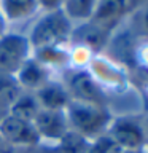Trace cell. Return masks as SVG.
<instances>
[{
    "label": "cell",
    "mask_w": 148,
    "mask_h": 153,
    "mask_svg": "<svg viewBox=\"0 0 148 153\" xmlns=\"http://www.w3.org/2000/svg\"><path fill=\"white\" fill-rule=\"evenodd\" d=\"M65 117L72 131L81 134L88 139L89 136H100V132L110 121L107 110H104L99 104L70 100L65 108Z\"/></svg>",
    "instance_id": "6da1fadb"
},
{
    "label": "cell",
    "mask_w": 148,
    "mask_h": 153,
    "mask_svg": "<svg viewBox=\"0 0 148 153\" xmlns=\"http://www.w3.org/2000/svg\"><path fill=\"white\" fill-rule=\"evenodd\" d=\"M0 136L3 142L14 148H27L40 145L41 139L33 128L32 121L7 115L0 123Z\"/></svg>",
    "instance_id": "7a4b0ae2"
},
{
    "label": "cell",
    "mask_w": 148,
    "mask_h": 153,
    "mask_svg": "<svg viewBox=\"0 0 148 153\" xmlns=\"http://www.w3.org/2000/svg\"><path fill=\"white\" fill-rule=\"evenodd\" d=\"M69 32V21L61 11H53L37 22L33 27L30 42L37 48H51L57 42L64 40Z\"/></svg>",
    "instance_id": "3957f363"
},
{
    "label": "cell",
    "mask_w": 148,
    "mask_h": 153,
    "mask_svg": "<svg viewBox=\"0 0 148 153\" xmlns=\"http://www.w3.org/2000/svg\"><path fill=\"white\" fill-rule=\"evenodd\" d=\"M29 42L18 33H7L0 37V72L11 75L18 72L27 59Z\"/></svg>",
    "instance_id": "277c9868"
},
{
    "label": "cell",
    "mask_w": 148,
    "mask_h": 153,
    "mask_svg": "<svg viewBox=\"0 0 148 153\" xmlns=\"http://www.w3.org/2000/svg\"><path fill=\"white\" fill-rule=\"evenodd\" d=\"M32 123L40 139L59 140L69 131V121H67L65 112H62V110L40 108V112L37 113Z\"/></svg>",
    "instance_id": "5b68a950"
},
{
    "label": "cell",
    "mask_w": 148,
    "mask_h": 153,
    "mask_svg": "<svg viewBox=\"0 0 148 153\" xmlns=\"http://www.w3.org/2000/svg\"><path fill=\"white\" fill-rule=\"evenodd\" d=\"M108 136L123 150H138L145 143V132L142 126L132 120H118L110 129Z\"/></svg>",
    "instance_id": "8992f818"
},
{
    "label": "cell",
    "mask_w": 148,
    "mask_h": 153,
    "mask_svg": "<svg viewBox=\"0 0 148 153\" xmlns=\"http://www.w3.org/2000/svg\"><path fill=\"white\" fill-rule=\"evenodd\" d=\"M38 100L41 108L46 110H62L65 112L67 105L70 104V94L64 86L56 83H46L41 85L33 94Z\"/></svg>",
    "instance_id": "52a82bcc"
},
{
    "label": "cell",
    "mask_w": 148,
    "mask_h": 153,
    "mask_svg": "<svg viewBox=\"0 0 148 153\" xmlns=\"http://www.w3.org/2000/svg\"><path fill=\"white\" fill-rule=\"evenodd\" d=\"M69 94L72 93L75 96L76 100L80 102H91V104H99L100 105V91L97 89V86L92 81V78L84 74V72H80V74H75L69 81Z\"/></svg>",
    "instance_id": "ba28073f"
},
{
    "label": "cell",
    "mask_w": 148,
    "mask_h": 153,
    "mask_svg": "<svg viewBox=\"0 0 148 153\" xmlns=\"http://www.w3.org/2000/svg\"><path fill=\"white\" fill-rule=\"evenodd\" d=\"M40 108V104L33 94L21 93L19 97L14 100V104L8 108V115H13V117H18L21 120H27V121H33V118L37 117Z\"/></svg>",
    "instance_id": "9c48e42d"
},
{
    "label": "cell",
    "mask_w": 148,
    "mask_h": 153,
    "mask_svg": "<svg viewBox=\"0 0 148 153\" xmlns=\"http://www.w3.org/2000/svg\"><path fill=\"white\" fill-rule=\"evenodd\" d=\"M43 69L35 61H26L18 70V83L21 88L24 86L27 89H38L43 85Z\"/></svg>",
    "instance_id": "30bf717a"
},
{
    "label": "cell",
    "mask_w": 148,
    "mask_h": 153,
    "mask_svg": "<svg viewBox=\"0 0 148 153\" xmlns=\"http://www.w3.org/2000/svg\"><path fill=\"white\" fill-rule=\"evenodd\" d=\"M21 86L13 75L0 72V107L8 112V108L14 104V100L21 94Z\"/></svg>",
    "instance_id": "8fae6325"
},
{
    "label": "cell",
    "mask_w": 148,
    "mask_h": 153,
    "mask_svg": "<svg viewBox=\"0 0 148 153\" xmlns=\"http://www.w3.org/2000/svg\"><path fill=\"white\" fill-rule=\"evenodd\" d=\"M89 148L88 139L81 134L69 129L59 140L56 148H53L54 153H84Z\"/></svg>",
    "instance_id": "7c38bea8"
},
{
    "label": "cell",
    "mask_w": 148,
    "mask_h": 153,
    "mask_svg": "<svg viewBox=\"0 0 148 153\" xmlns=\"http://www.w3.org/2000/svg\"><path fill=\"white\" fill-rule=\"evenodd\" d=\"M2 11L10 19H19L35 11L37 0H0Z\"/></svg>",
    "instance_id": "4fadbf2b"
},
{
    "label": "cell",
    "mask_w": 148,
    "mask_h": 153,
    "mask_svg": "<svg viewBox=\"0 0 148 153\" xmlns=\"http://www.w3.org/2000/svg\"><path fill=\"white\" fill-rule=\"evenodd\" d=\"M124 5H126V0H99L95 18L100 21L116 18L124 11Z\"/></svg>",
    "instance_id": "5bb4252c"
},
{
    "label": "cell",
    "mask_w": 148,
    "mask_h": 153,
    "mask_svg": "<svg viewBox=\"0 0 148 153\" xmlns=\"http://www.w3.org/2000/svg\"><path fill=\"white\" fill-rule=\"evenodd\" d=\"M95 0H67V10L75 18H88L94 10Z\"/></svg>",
    "instance_id": "9a60e30c"
},
{
    "label": "cell",
    "mask_w": 148,
    "mask_h": 153,
    "mask_svg": "<svg viewBox=\"0 0 148 153\" xmlns=\"http://www.w3.org/2000/svg\"><path fill=\"white\" fill-rule=\"evenodd\" d=\"M91 148L95 153H123V148L108 136H99L91 143Z\"/></svg>",
    "instance_id": "2e32d148"
},
{
    "label": "cell",
    "mask_w": 148,
    "mask_h": 153,
    "mask_svg": "<svg viewBox=\"0 0 148 153\" xmlns=\"http://www.w3.org/2000/svg\"><path fill=\"white\" fill-rule=\"evenodd\" d=\"M83 38L86 42L89 43L91 46H100V43H102V33H100L97 29H86V30L83 32Z\"/></svg>",
    "instance_id": "e0dca14e"
},
{
    "label": "cell",
    "mask_w": 148,
    "mask_h": 153,
    "mask_svg": "<svg viewBox=\"0 0 148 153\" xmlns=\"http://www.w3.org/2000/svg\"><path fill=\"white\" fill-rule=\"evenodd\" d=\"M14 153H54V150H48V148H43L40 145H35L27 148H16Z\"/></svg>",
    "instance_id": "ac0fdd59"
},
{
    "label": "cell",
    "mask_w": 148,
    "mask_h": 153,
    "mask_svg": "<svg viewBox=\"0 0 148 153\" xmlns=\"http://www.w3.org/2000/svg\"><path fill=\"white\" fill-rule=\"evenodd\" d=\"M37 3H40L46 10H56L62 3V0H37Z\"/></svg>",
    "instance_id": "d6986e66"
},
{
    "label": "cell",
    "mask_w": 148,
    "mask_h": 153,
    "mask_svg": "<svg viewBox=\"0 0 148 153\" xmlns=\"http://www.w3.org/2000/svg\"><path fill=\"white\" fill-rule=\"evenodd\" d=\"M7 115H8V112H7V110L0 107V123H2V120H3L5 117H7Z\"/></svg>",
    "instance_id": "ffe728a7"
},
{
    "label": "cell",
    "mask_w": 148,
    "mask_h": 153,
    "mask_svg": "<svg viewBox=\"0 0 148 153\" xmlns=\"http://www.w3.org/2000/svg\"><path fill=\"white\" fill-rule=\"evenodd\" d=\"M123 153H138L137 150H123Z\"/></svg>",
    "instance_id": "44dd1931"
},
{
    "label": "cell",
    "mask_w": 148,
    "mask_h": 153,
    "mask_svg": "<svg viewBox=\"0 0 148 153\" xmlns=\"http://www.w3.org/2000/svg\"><path fill=\"white\" fill-rule=\"evenodd\" d=\"M84 153H95V152L92 150V148H91V143H89V148H88V150H86Z\"/></svg>",
    "instance_id": "7402d4cb"
},
{
    "label": "cell",
    "mask_w": 148,
    "mask_h": 153,
    "mask_svg": "<svg viewBox=\"0 0 148 153\" xmlns=\"http://www.w3.org/2000/svg\"><path fill=\"white\" fill-rule=\"evenodd\" d=\"M145 24H147V27H148V10H147V14H145Z\"/></svg>",
    "instance_id": "603a6c76"
},
{
    "label": "cell",
    "mask_w": 148,
    "mask_h": 153,
    "mask_svg": "<svg viewBox=\"0 0 148 153\" xmlns=\"http://www.w3.org/2000/svg\"><path fill=\"white\" fill-rule=\"evenodd\" d=\"M3 143H5V142H3V139H2V136H0V147H2Z\"/></svg>",
    "instance_id": "cb8c5ba5"
}]
</instances>
